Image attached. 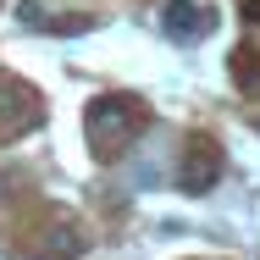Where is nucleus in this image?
I'll return each instance as SVG.
<instances>
[{"label":"nucleus","mask_w":260,"mask_h":260,"mask_svg":"<svg viewBox=\"0 0 260 260\" xmlns=\"http://www.w3.org/2000/svg\"><path fill=\"white\" fill-rule=\"evenodd\" d=\"M17 22H22V28H45V17H39V6H34V0H22V6H17Z\"/></svg>","instance_id":"obj_5"},{"label":"nucleus","mask_w":260,"mask_h":260,"mask_svg":"<svg viewBox=\"0 0 260 260\" xmlns=\"http://www.w3.org/2000/svg\"><path fill=\"white\" fill-rule=\"evenodd\" d=\"M216 172H221V166H216L210 155H200V150H194V155H188V166H183V188H210V183H216Z\"/></svg>","instance_id":"obj_3"},{"label":"nucleus","mask_w":260,"mask_h":260,"mask_svg":"<svg viewBox=\"0 0 260 260\" xmlns=\"http://www.w3.org/2000/svg\"><path fill=\"white\" fill-rule=\"evenodd\" d=\"M78 249H83V238H78L72 227H55L50 238H45V260H72Z\"/></svg>","instance_id":"obj_4"},{"label":"nucleus","mask_w":260,"mask_h":260,"mask_svg":"<svg viewBox=\"0 0 260 260\" xmlns=\"http://www.w3.org/2000/svg\"><path fill=\"white\" fill-rule=\"evenodd\" d=\"M160 22H166L172 39H200V34H205V11H200L194 0H166V6H160Z\"/></svg>","instance_id":"obj_2"},{"label":"nucleus","mask_w":260,"mask_h":260,"mask_svg":"<svg viewBox=\"0 0 260 260\" xmlns=\"http://www.w3.org/2000/svg\"><path fill=\"white\" fill-rule=\"evenodd\" d=\"M89 139H94V144H127V139H133V111H127V105L122 100H94L89 105Z\"/></svg>","instance_id":"obj_1"}]
</instances>
